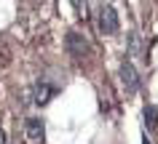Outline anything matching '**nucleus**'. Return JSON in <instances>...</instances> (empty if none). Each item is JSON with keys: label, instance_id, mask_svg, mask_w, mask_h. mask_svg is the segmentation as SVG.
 I'll use <instances>...</instances> for the list:
<instances>
[{"label": "nucleus", "instance_id": "7", "mask_svg": "<svg viewBox=\"0 0 158 144\" xmlns=\"http://www.w3.org/2000/svg\"><path fill=\"white\" fill-rule=\"evenodd\" d=\"M70 3H73L75 16H78V19H86V16H89V6H86V0H70Z\"/></svg>", "mask_w": 158, "mask_h": 144}, {"label": "nucleus", "instance_id": "1", "mask_svg": "<svg viewBox=\"0 0 158 144\" xmlns=\"http://www.w3.org/2000/svg\"><path fill=\"white\" fill-rule=\"evenodd\" d=\"M64 45H67V53H70V56H75V59H83L86 53H89V40H86L81 32H75V29H70V32H67Z\"/></svg>", "mask_w": 158, "mask_h": 144}, {"label": "nucleus", "instance_id": "3", "mask_svg": "<svg viewBox=\"0 0 158 144\" xmlns=\"http://www.w3.org/2000/svg\"><path fill=\"white\" fill-rule=\"evenodd\" d=\"M121 83H123L126 93L139 91V75H137V69H134L131 61H121Z\"/></svg>", "mask_w": 158, "mask_h": 144}, {"label": "nucleus", "instance_id": "10", "mask_svg": "<svg viewBox=\"0 0 158 144\" xmlns=\"http://www.w3.org/2000/svg\"><path fill=\"white\" fill-rule=\"evenodd\" d=\"M142 144H153V142H150V139H148V136H145V139H142Z\"/></svg>", "mask_w": 158, "mask_h": 144}, {"label": "nucleus", "instance_id": "4", "mask_svg": "<svg viewBox=\"0 0 158 144\" xmlns=\"http://www.w3.org/2000/svg\"><path fill=\"white\" fill-rule=\"evenodd\" d=\"M24 134H27V139L32 144H40L43 139H46V123H43L40 118H27L24 120Z\"/></svg>", "mask_w": 158, "mask_h": 144}, {"label": "nucleus", "instance_id": "5", "mask_svg": "<svg viewBox=\"0 0 158 144\" xmlns=\"http://www.w3.org/2000/svg\"><path fill=\"white\" fill-rule=\"evenodd\" d=\"M54 93H56V88H54V85H48L46 80H40V83L35 85V99H32V102H35V104H48Z\"/></svg>", "mask_w": 158, "mask_h": 144}, {"label": "nucleus", "instance_id": "2", "mask_svg": "<svg viewBox=\"0 0 158 144\" xmlns=\"http://www.w3.org/2000/svg\"><path fill=\"white\" fill-rule=\"evenodd\" d=\"M118 14H115V8L113 6H102L99 8V29H102V35H115L118 32Z\"/></svg>", "mask_w": 158, "mask_h": 144}, {"label": "nucleus", "instance_id": "9", "mask_svg": "<svg viewBox=\"0 0 158 144\" xmlns=\"http://www.w3.org/2000/svg\"><path fill=\"white\" fill-rule=\"evenodd\" d=\"M0 144H6V131L0 128Z\"/></svg>", "mask_w": 158, "mask_h": 144}, {"label": "nucleus", "instance_id": "8", "mask_svg": "<svg viewBox=\"0 0 158 144\" xmlns=\"http://www.w3.org/2000/svg\"><path fill=\"white\" fill-rule=\"evenodd\" d=\"M129 53L131 56H139V37H137V32L129 35Z\"/></svg>", "mask_w": 158, "mask_h": 144}, {"label": "nucleus", "instance_id": "6", "mask_svg": "<svg viewBox=\"0 0 158 144\" xmlns=\"http://www.w3.org/2000/svg\"><path fill=\"white\" fill-rule=\"evenodd\" d=\"M142 118H145V126H148V128H156L158 126V110L153 107V104H148V107L142 110Z\"/></svg>", "mask_w": 158, "mask_h": 144}]
</instances>
